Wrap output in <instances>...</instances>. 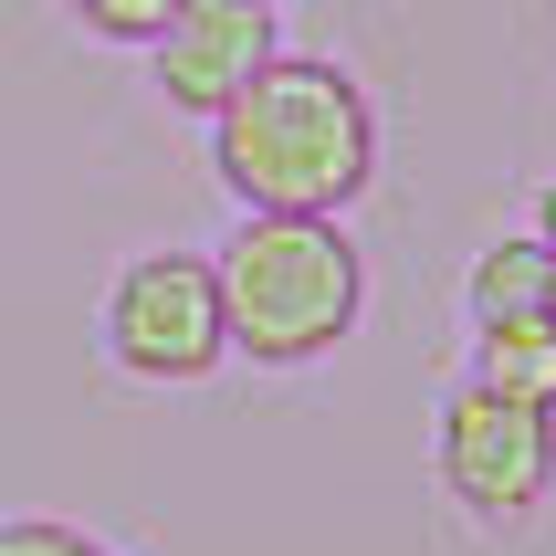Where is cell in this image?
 I'll return each instance as SVG.
<instances>
[{
    "label": "cell",
    "mask_w": 556,
    "mask_h": 556,
    "mask_svg": "<svg viewBox=\"0 0 556 556\" xmlns=\"http://www.w3.org/2000/svg\"><path fill=\"white\" fill-rule=\"evenodd\" d=\"M211 168L242 211H357L378 179V105L337 53H263L252 85L211 116Z\"/></svg>",
    "instance_id": "cell-1"
},
{
    "label": "cell",
    "mask_w": 556,
    "mask_h": 556,
    "mask_svg": "<svg viewBox=\"0 0 556 556\" xmlns=\"http://www.w3.org/2000/svg\"><path fill=\"white\" fill-rule=\"evenodd\" d=\"M148 53V85L179 105V116L211 126L231 94L252 85V63L274 53V0H168V22L137 42Z\"/></svg>",
    "instance_id": "cell-5"
},
{
    "label": "cell",
    "mask_w": 556,
    "mask_h": 556,
    "mask_svg": "<svg viewBox=\"0 0 556 556\" xmlns=\"http://www.w3.org/2000/svg\"><path fill=\"white\" fill-rule=\"evenodd\" d=\"M535 242H546V252H556V179H546V189H535Z\"/></svg>",
    "instance_id": "cell-10"
},
{
    "label": "cell",
    "mask_w": 556,
    "mask_h": 556,
    "mask_svg": "<svg viewBox=\"0 0 556 556\" xmlns=\"http://www.w3.org/2000/svg\"><path fill=\"white\" fill-rule=\"evenodd\" d=\"M85 31H105V42H148L157 22H168V0H63Z\"/></svg>",
    "instance_id": "cell-9"
},
{
    "label": "cell",
    "mask_w": 556,
    "mask_h": 556,
    "mask_svg": "<svg viewBox=\"0 0 556 556\" xmlns=\"http://www.w3.org/2000/svg\"><path fill=\"white\" fill-rule=\"evenodd\" d=\"M441 494L463 504L483 535H515L535 515V504L556 494V409L535 400H504V389H483V378H463L452 400H441Z\"/></svg>",
    "instance_id": "cell-4"
},
{
    "label": "cell",
    "mask_w": 556,
    "mask_h": 556,
    "mask_svg": "<svg viewBox=\"0 0 556 556\" xmlns=\"http://www.w3.org/2000/svg\"><path fill=\"white\" fill-rule=\"evenodd\" d=\"M105 368L126 389H200V378L231 357V326H220V274L211 252H126L116 283H105Z\"/></svg>",
    "instance_id": "cell-3"
},
{
    "label": "cell",
    "mask_w": 556,
    "mask_h": 556,
    "mask_svg": "<svg viewBox=\"0 0 556 556\" xmlns=\"http://www.w3.org/2000/svg\"><path fill=\"white\" fill-rule=\"evenodd\" d=\"M211 274H220L231 357H252V368H315L368 315V263L346 242V220L315 211H242L231 242L211 252Z\"/></svg>",
    "instance_id": "cell-2"
},
{
    "label": "cell",
    "mask_w": 556,
    "mask_h": 556,
    "mask_svg": "<svg viewBox=\"0 0 556 556\" xmlns=\"http://www.w3.org/2000/svg\"><path fill=\"white\" fill-rule=\"evenodd\" d=\"M472 378L504 389V400L556 409V337L546 326H494V337H472Z\"/></svg>",
    "instance_id": "cell-7"
},
{
    "label": "cell",
    "mask_w": 556,
    "mask_h": 556,
    "mask_svg": "<svg viewBox=\"0 0 556 556\" xmlns=\"http://www.w3.org/2000/svg\"><path fill=\"white\" fill-rule=\"evenodd\" d=\"M463 315L472 337H494V326H546V242L515 231V242H483L463 274Z\"/></svg>",
    "instance_id": "cell-6"
},
{
    "label": "cell",
    "mask_w": 556,
    "mask_h": 556,
    "mask_svg": "<svg viewBox=\"0 0 556 556\" xmlns=\"http://www.w3.org/2000/svg\"><path fill=\"white\" fill-rule=\"evenodd\" d=\"M0 556H116V546L74 515H0Z\"/></svg>",
    "instance_id": "cell-8"
},
{
    "label": "cell",
    "mask_w": 556,
    "mask_h": 556,
    "mask_svg": "<svg viewBox=\"0 0 556 556\" xmlns=\"http://www.w3.org/2000/svg\"><path fill=\"white\" fill-rule=\"evenodd\" d=\"M546 337H556V252H546Z\"/></svg>",
    "instance_id": "cell-11"
}]
</instances>
